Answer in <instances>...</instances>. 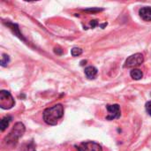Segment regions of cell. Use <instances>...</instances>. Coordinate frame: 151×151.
Listing matches in <instances>:
<instances>
[{"label": "cell", "instance_id": "cell-1", "mask_svg": "<svg viewBox=\"0 0 151 151\" xmlns=\"http://www.w3.org/2000/svg\"><path fill=\"white\" fill-rule=\"evenodd\" d=\"M63 116L64 107L62 104H56L50 108H47L42 114L44 122L50 126H56Z\"/></svg>", "mask_w": 151, "mask_h": 151}, {"label": "cell", "instance_id": "cell-2", "mask_svg": "<svg viewBox=\"0 0 151 151\" xmlns=\"http://www.w3.org/2000/svg\"><path fill=\"white\" fill-rule=\"evenodd\" d=\"M26 131L25 126L21 122H18L14 125L12 131L9 133V134L4 138V142L8 144H13L18 142V140L23 136L24 133Z\"/></svg>", "mask_w": 151, "mask_h": 151}, {"label": "cell", "instance_id": "cell-3", "mask_svg": "<svg viewBox=\"0 0 151 151\" xmlns=\"http://www.w3.org/2000/svg\"><path fill=\"white\" fill-rule=\"evenodd\" d=\"M15 104V101L11 93L6 90L0 91V107L4 110H9Z\"/></svg>", "mask_w": 151, "mask_h": 151}, {"label": "cell", "instance_id": "cell-4", "mask_svg": "<svg viewBox=\"0 0 151 151\" xmlns=\"http://www.w3.org/2000/svg\"><path fill=\"white\" fill-rule=\"evenodd\" d=\"M144 61L143 55L142 53H136L130 56L125 62L124 68H134L141 65Z\"/></svg>", "mask_w": 151, "mask_h": 151}, {"label": "cell", "instance_id": "cell-5", "mask_svg": "<svg viewBox=\"0 0 151 151\" xmlns=\"http://www.w3.org/2000/svg\"><path fill=\"white\" fill-rule=\"evenodd\" d=\"M106 109L109 112V115L106 117L107 120H113V119H117L120 118L121 111H120V107L119 104H112V105L108 104L106 106Z\"/></svg>", "mask_w": 151, "mask_h": 151}, {"label": "cell", "instance_id": "cell-6", "mask_svg": "<svg viewBox=\"0 0 151 151\" xmlns=\"http://www.w3.org/2000/svg\"><path fill=\"white\" fill-rule=\"evenodd\" d=\"M78 151H103V149L101 145L95 142H86L78 147Z\"/></svg>", "mask_w": 151, "mask_h": 151}, {"label": "cell", "instance_id": "cell-7", "mask_svg": "<svg viewBox=\"0 0 151 151\" xmlns=\"http://www.w3.org/2000/svg\"><path fill=\"white\" fill-rule=\"evenodd\" d=\"M139 14L141 18L145 21H151V7L144 6L142 7L139 11Z\"/></svg>", "mask_w": 151, "mask_h": 151}, {"label": "cell", "instance_id": "cell-8", "mask_svg": "<svg viewBox=\"0 0 151 151\" xmlns=\"http://www.w3.org/2000/svg\"><path fill=\"white\" fill-rule=\"evenodd\" d=\"M85 74L87 76V78L93 80L96 78V74H97V69L95 66H88L85 68Z\"/></svg>", "mask_w": 151, "mask_h": 151}, {"label": "cell", "instance_id": "cell-9", "mask_svg": "<svg viewBox=\"0 0 151 151\" xmlns=\"http://www.w3.org/2000/svg\"><path fill=\"white\" fill-rule=\"evenodd\" d=\"M130 75H131V77L134 79V80H135V81H139V80H141L142 77H143V73H142V72L140 70V69H133L131 72H130Z\"/></svg>", "mask_w": 151, "mask_h": 151}, {"label": "cell", "instance_id": "cell-10", "mask_svg": "<svg viewBox=\"0 0 151 151\" xmlns=\"http://www.w3.org/2000/svg\"><path fill=\"white\" fill-rule=\"evenodd\" d=\"M12 119V118L10 117V116L4 117V119H2V120L0 122V129H1L2 132H4L7 128V127L9 126V124H10Z\"/></svg>", "mask_w": 151, "mask_h": 151}, {"label": "cell", "instance_id": "cell-11", "mask_svg": "<svg viewBox=\"0 0 151 151\" xmlns=\"http://www.w3.org/2000/svg\"><path fill=\"white\" fill-rule=\"evenodd\" d=\"M71 54H72V56H73V57H78V56H80V55L82 54V50H81V48L74 47V48L72 49Z\"/></svg>", "mask_w": 151, "mask_h": 151}, {"label": "cell", "instance_id": "cell-12", "mask_svg": "<svg viewBox=\"0 0 151 151\" xmlns=\"http://www.w3.org/2000/svg\"><path fill=\"white\" fill-rule=\"evenodd\" d=\"M9 61H10L9 56L6 55V54H3L2 55V58H1V65L2 66H6L7 64L9 63Z\"/></svg>", "mask_w": 151, "mask_h": 151}, {"label": "cell", "instance_id": "cell-13", "mask_svg": "<svg viewBox=\"0 0 151 151\" xmlns=\"http://www.w3.org/2000/svg\"><path fill=\"white\" fill-rule=\"evenodd\" d=\"M145 108H146V111L148 112V114L151 116V101L148 102L145 105Z\"/></svg>", "mask_w": 151, "mask_h": 151}, {"label": "cell", "instance_id": "cell-14", "mask_svg": "<svg viewBox=\"0 0 151 151\" xmlns=\"http://www.w3.org/2000/svg\"><path fill=\"white\" fill-rule=\"evenodd\" d=\"M90 25H91L92 28H94L95 27L98 26V22H97V20H92V21H91V23H90Z\"/></svg>", "mask_w": 151, "mask_h": 151}, {"label": "cell", "instance_id": "cell-15", "mask_svg": "<svg viewBox=\"0 0 151 151\" xmlns=\"http://www.w3.org/2000/svg\"><path fill=\"white\" fill-rule=\"evenodd\" d=\"M54 51H55V53L58 54V55H62V53H63V50H62L61 49H57V48H56Z\"/></svg>", "mask_w": 151, "mask_h": 151}, {"label": "cell", "instance_id": "cell-16", "mask_svg": "<svg viewBox=\"0 0 151 151\" xmlns=\"http://www.w3.org/2000/svg\"><path fill=\"white\" fill-rule=\"evenodd\" d=\"M86 11H90V12H99V11H103V9H98V8H92V9H87Z\"/></svg>", "mask_w": 151, "mask_h": 151}]
</instances>
